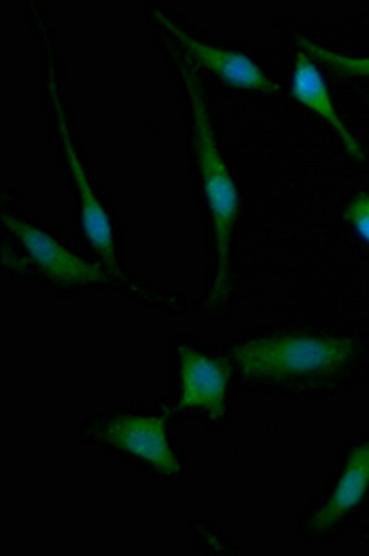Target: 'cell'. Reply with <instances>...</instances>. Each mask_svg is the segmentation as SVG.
Segmentation results:
<instances>
[{"instance_id":"obj_6","label":"cell","mask_w":369,"mask_h":556,"mask_svg":"<svg viewBox=\"0 0 369 556\" xmlns=\"http://www.w3.org/2000/svg\"><path fill=\"white\" fill-rule=\"evenodd\" d=\"M236 380L229 354L214 351L191 336H175L171 393L166 401L175 416L193 417L212 429H225L232 416Z\"/></svg>"},{"instance_id":"obj_8","label":"cell","mask_w":369,"mask_h":556,"mask_svg":"<svg viewBox=\"0 0 369 556\" xmlns=\"http://www.w3.org/2000/svg\"><path fill=\"white\" fill-rule=\"evenodd\" d=\"M153 17L162 26L173 41H177L180 51L191 56L195 62L211 71L219 80L229 84L230 88L260 91V93H277V84L269 78L255 60H251L243 52L230 51L224 47L206 43L198 36H193L184 26L169 17L160 8H154Z\"/></svg>"},{"instance_id":"obj_2","label":"cell","mask_w":369,"mask_h":556,"mask_svg":"<svg viewBox=\"0 0 369 556\" xmlns=\"http://www.w3.org/2000/svg\"><path fill=\"white\" fill-rule=\"evenodd\" d=\"M238 380L277 395H329L349 384L364 362L362 343L316 330H260L227 349Z\"/></svg>"},{"instance_id":"obj_7","label":"cell","mask_w":369,"mask_h":556,"mask_svg":"<svg viewBox=\"0 0 369 556\" xmlns=\"http://www.w3.org/2000/svg\"><path fill=\"white\" fill-rule=\"evenodd\" d=\"M369 503V432L345 443L316 500L301 514L303 544H329L355 523Z\"/></svg>"},{"instance_id":"obj_1","label":"cell","mask_w":369,"mask_h":556,"mask_svg":"<svg viewBox=\"0 0 369 556\" xmlns=\"http://www.w3.org/2000/svg\"><path fill=\"white\" fill-rule=\"evenodd\" d=\"M171 60L188 112L191 177L211 251V286L201 303V311L206 316H224L230 311L234 298L232 249L242 215V197L217 141L208 93L198 71L179 47L173 49Z\"/></svg>"},{"instance_id":"obj_4","label":"cell","mask_w":369,"mask_h":556,"mask_svg":"<svg viewBox=\"0 0 369 556\" xmlns=\"http://www.w3.org/2000/svg\"><path fill=\"white\" fill-rule=\"evenodd\" d=\"M177 419L166 403L130 406L91 416L82 425V438L104 455L154 481L177 484L188 477V458L177 438Z\"/></svg>"},{"instance_id":"obj_9","label":"cell","mask_w":369,"mask_h":556,"mask_svg":"<svg viewBox=\"0 0 369 556\" xmlns=\"http://www.w3.org/2000/svg\"><path fill=\"white\" fill-rule=\"evenodd\" d=\"M292 96L295 101L310 108L314 114L319 115L334 130V134L342 139V143H344L353 159L364 160L362 147L347 128L344 119L334 110L323 75H321L318 64L306 52H300L297 60H295L292 76Z\"/></svg>"},{"instance_id":"obj_5","label":"cell","mask_w":369,"mask_h":556,"mask_svg":"<svg viewBox=\"0 0 369 556\" xmlns=\"http://www.w3.org/2000/svg\"><path fill=\"white\" fill-rule=\"evenodd\" d=\"M54 56V52H47V97L56 132L58 151L75 199L78 240L84 253L90 254L91 258L99 262L104 269H109L114 277L130 286H145L132 277L123 264L119 225L109 204L104 203L93 178L88 175L82 152L78 149L75 134L71 130L69 117L65 114L64 102L58 88V64Z\"/></svg>"},{"instance_id":"obj_3","label":"cell","mask_w":369,"mask_h":556,"mask_svg":"<svg viewBox=\"0 0 369 556\" xmlns=\"http://www.w3.org/2000/svg\"><path fill=\"white\" fill-rule=\"evenodd\" d=\"M2 247L4 267L12 277L23 278L43 290L75 298L86 293L122 291L128 299L143 304L147 308L164 311L167 314H184V301L169 293L154 290L151 286H130L114 277L109 269L65 243L60 236L39 225L36 219L21 212L15 204L2 199Z\"/></svg>"},{"instance_id":"obj_10","label":"cell","mask_w":369,"mask_h":556,"mask_svg":"<svg viewBox=\"0 0 369 556\" xmlns=\"http://www.w3.org/2000/svg\"><path fill=\"white\" fill-rule=\"evenodd\" d=\"M303 52L313 58L314 62H321L325 67L334 71L336 75L357 76V78H369V58H353L347 54L331 51L323 45L305 36H295Z\"/></svg>"},{"instance_id":"obj_11","label":"cell","mask_w":369,"mask_h":556,"mask_svg":"<svg viewBox=\"0 0 369 556\" xmlns=\"http://www.w3.org/2000/svg\"><path fill=\"white\" fill-rule=\"evenodd\" d=\"M345 222L355 235L369 247V191L358 193L345 208Z\"/></svg>"}]
</instances>
